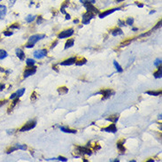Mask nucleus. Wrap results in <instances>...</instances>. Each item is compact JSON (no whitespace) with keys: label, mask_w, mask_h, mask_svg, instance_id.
I'll return each mask as SVG.
<instances>
[{"label":"nucleus","mask_w":162,"mask_h":162,"mask_svg":"<svg viewBox=\"0 0 162 162\" xmlns=\"http://www.w3.org/2000/svg\"><path fill=\"white\" fill-rule=\"evenodd\" d=\"M45 37V35H34L32 36L29 37V43L26 44V47L27 48H32L34 47V45L36 44L37 42L40 41L41 39L44 38Z\"/></svg>","instance_id":"obj_1"},{"label":"nucleus","mask_w":162,"mask_h":162,"mask_svg":"<svg viewBox=\"0 0 162 162\" xmlns=\"http://www.w3.org/2000/svg\"><path fill=\"white\" fill-rule=\"evenodd\" d=\"M74 34V29H69L67 30H64V31L60 32L59 35H58L59 39H62V38H67V37H70L71 35H73Z\"/></svg>","instance_id":"obj_2"},{"label":"nucleus","mask_w":162,"mask_h":162,"mask_svg":"<svg viewBox=\"0 0 162 162\" xmlns=\"http://www.w3.org/2000/svg\"><path fill=\"white\" fill-rule=\"evenodd\" d=\"M95 17V14L93 12H87L86 13L83 14L82 16V23L83 24H89L90 21V20L93 19Z\"/></svg>","instance_id":"obj_3"},{"label":"nucleus","mask_w":162,"mask_h":162,"mask_svg":"<svg viewBox=\"0 0 162 162\" xmlns=\"http://www.w3.org/2000/svg\"><path fill=\"white\" fill-rule=\"evenodd\" d=\"M48 50L46 49H43V50H37L34 52V57L35 59H43L44 57H45L47 55Z\"/></svg>","instance_id":"obj_4"},{"label":"nucleus","mask_w":162,"mask_h":162,"mask_svg":"<svg viewBox=\"0 0 162 162\" xmlns=\"http://www.w3.org/2000/svg\"><path fill=\"white\" fill-rule=\"evenodd\" d=\"M35 125H36V122H35V121H31V122H29V123L25 124L23 127H22L21 129H20V132H25V131H29L30 129H32V128H34L35 127Z\"/></svg>","instance_id":"obj_5"},{"label":"nucleus","mask_w":162,"mask_h":162,"mask_svg":"<svg viewBox=\"0 0 162 162\" xmlns=\"http://www.w3.org/2000/svg\"><path fill=\"white\" fill-rule=\"evenodd\" d=\"M35 72H36V67H31L29 68H27L24 71V77L27 78L30 76V75H33L35 74Z\"/></svg>","instance_id":"obj_6"},{"label":"nucleus","mask_w":162,"mask_h":162,"mask_svg":"<svg viewBox=\"0 0 162 162\" xmlns=\"http://www.w3.org/2000/svg\"><path fill=\"white\" fill-rule=\"evenodd\" d=\"M84 4L85 8L87 9V12H93L94 14L98 13V10L97 8H95V7L93 6L92 4H90V3H85V4Z\"/></svg>","instance_id":"obj_7"},{"label":"nucleus","mask_w":162,"mask_h":162,"mask_svg":"<svg viewBox=\"0 0 162 162\" xmlns=\"http://www.w3.org/2000/svg\"><path fill=\"white\" fill-rule=\"evenodd\" d=\"M120 10H121V8H113V9H111V10H107V11L103 12L102 13H99V18L100 19H103V18H105L106 16H108L109 14L114 12L115 11H120Z\"/></svg>","instance_id":"obj_8"},{"label":"nucleus","mask_w":162,"mask_h":162,"mask_svg":"<svg viewBox=\"0 0 162 162\" xmlns=\"http://www.w3.org/2000/svg\"><path fill=\"white\" fill-rule=\"evenodd\" d=\"M75 61H76V58H70V59H67L62 61L60 63L61 66H71V65H74Z\"/></svg>","instance_id":"obj_9"},{"label":"nucleus","mask_w":162,"mask_h":162,"mask_svg":"<svg viewBox=\"0 0 162 162\" xmlns=\"http://www.w3.org/2000/svg\"><path fill=\"white\" fill-rule=\"evenodd\" d=\"M102 131H105V132H111V133H115L117 131V128H116L115 124H111L110 126L106 127L105 128H102Z\"/></svg>","instance_id":"obj_10"},{"label":"nucleus","mask_w":162,"mask_h":162,"mask_svg":"<svg viewBox=\"0 0 162 162\" xmlns=\"http://www.w3.org/2000/svg\"><path fill=\"white\" fill-rule=\"evenodd\" d=\"M6 12H7V8L6 6L4 4H0V20H3L4 19L6 15Z\"/></svg>","instance_id":"obj_11"},{"label":"nucleus","mask_w":162,"mask_h":162,"mask_svg":"<svg viewBox=\"0 0 162 162\" xmlns=\"http://www.w3.org/2000/svg\"><path fill=\"white\" fill-rule=\"evenodd\" d=\"M77 149L80 151V152H82V154H86V155H91V153H92L91 150H90V149L87 148V147H82V146H79Z\"/></svg>","instance_id":"obj_12"},{"label":"nucleus","mask_w":162,"mask_h":162,"mask_svg":"<svg viewBox=\"0 0 162 162\" xmlns=\"http://www.w3.org/2000/svg\"><path fill=\"white\" fill-rule=\"evenodd\" d=\"M100 94H102L104 97H103V99H105V98H108L111 96V94H112V90H103L100 91Z\"/></svg>","instance_id":"obj_13"},{"label":"nucleus","mask_w":162,"mask_h":162,"mask_svg":"<svg viewBox=\"0 0 162 162\" xmlns=\"http://www.w3.org/2000/svg\"><path fill=\"white\" fill-rule=\"evenodd\" d=\"M16 55H17V57L19 58V59H21V60H23L24 59L25 53H24V52L21 49H17L16 50Z\"/></svg>","instance_id":"obj_14"},{"label":"nucleus","mask_w":162,"mask_h":162,"mask_svg":"<svg viewBox=\"0 0 162 162\" xmlns=\"http://www.w3.org/2000/svg\"><path fill=\"white\" fill-rule=\"evenodd\" d=\"M124 143H125V140H122L117 143V148L119 149V151H121V152H124V151H125V147H124V145H123Z\"/></svg>","instance_id":"obj_15"},{"label":"nucleus","mask_w":162,"mask_h":162,"mask_svg":"<svg viewBox=\"0 0 162 162\" xmlns=\"http://www.w3.org/2000/svg\"><path fill=\"white\" fill-rule=\"evenodd\" d=\"M35 18H36V16L35 15H32V14H29L27 15V16L25 18V20H26L27 22H29V23H31L32 21H34L35 20Z\"/></svg>","instance_id":"obj_16"},{"label":"nucleus","mask_w":162,"mask_h":162,"mask_svg":"<svg viewBox=\"0 0 162 162\" xmlns=\"http://www.w3.org/2000/svg\"><path fill=\"white\" fill-rule=\"evenodd\" d=\"M106 120L111 121V122H113V123H115V122H117L118 120H119V116L118 115H112V116H110L109 118L106 119Z\"/></svg>","instance_id":"obj_17"},{"label":"nucleus","mask_w":162,"mask_h":162,"mask_svg":"<svg viewBox=\"0 0 162 162\" xmlns=\"http://www.w3.org/2000/svg\"><path fill=\"white\" fill-rule=\"evenodd\" d=\"M60 130L63 131V132H65V133H71V134H75V133H76V130L69 129V128H65V127H61V128H60Z\"/></svg>","instance_id":"obj_18"},{"label":"nucleus","mask_w":162,"mask_h":162,"mask_svg":"<svg viewBox=\"0 0 162 162\" xmlns=\"http://www.w3.org/2000/svg\"><path fill=\"white\" fill-rule=\"evenodd\" d=\"M74 44H75V40H74V39H69V40H67V42L66 43V44H65V49H67V48L72 47L73 45H74Z\"/></svg>","instance_id":"obj_19"},{"label":"nucleus","mask_w":162,"mask_h":162,"mask_svg":"<svg viewBox=\"0 0 162 162\" xmlns=\"http://www.w3.org/2000/svg\"><path fill=\"white\" fill-rule=\"evenodd\" d=\"M113 65H114V67H115V68H116V70H117V72H119V73H122L123 72V69H122V67H121L120 65H119V63L117 62V61H113Z\"/></svg>","instance_id":"obj_20"},{"label":"nucleus","mask_w":162,"mask_h":162,"mask_svg":"<svg viewBox=\"0 0 162 162\" xmlns=\"http://www.w3.org/2000/svg\"><path fill=\"white\" fill-rule=\"evenodd\" d=\"M122 30H121V29H115L113 30L112 32V35H114V36H116V35H122Z\"/></svg>","instance_id":"obj_21"},{"label":"nucleus","mask_w":162,"mask_h":162,"mask_svg":"<svg viewBox=\"0 0 162 162\" xmlns=\"http://www.w3.org/2000/svg\"><path fill=\"white\" fill-rule=\"evenodd\" d=\"M159 69H158V71H157V72H155L154 73V77L156 78V79H159V78H161V67H159Z\"/></svg>","instance_id":"obj_22"},{"label":"nucleus","mask_w":162,"mask_h":162,"mask_svg":"<svg viewBox=\"0 0 162 162\" xmlns=\"http://www.w3.org/2000/svg\"><path fill=\"white\" fill-rule=\"evenodd\" d=\"M67 91H68V89L67 87H60L58 89V92L59 94H66V93H67Z\"/></svg>","instance_id":"obj_23"},{"label":"nucleus","mask_w":162,"mask_h":162,"mask_svg":"<svg viewBox=\"0 0 162 162\" xmlns=\"http://www.w3.org/2000/svg\"><path fill=\"white\" fill-rule=\"evenodd\" d=\"M18 103H19V98H14L13 102L12 103L11 106H10V107H9V112H8V113H10V111H12V109H13V107H14L15 105H17Z\"/></svg>","instance_id":"obj_24"},{"label":"nucleus","mask_w":162,"mask_h":162,"mask_svg":"<svg viewBox=\"0 0 162 162\" xmlns=\"http://www.w3.org/2000/svg\"><path fill=\"white\" fill-rule=\"evenodd\" d=\"M7 52L4 50H0V59H4L7 57Z\"/></svg>","instance_id":"obj_25"},{"label":"nucleus","mask_w":162,"mask_h":162,"mask_svg":"<svg viewBox=\"0 0 162 162\" xmlns=\"http://www.w3.org/2000/svg\"><path fill=\"white\" fill-rule=\"evenodd\" d=\"M25 92V89L22 88V89H20V90H18L16 91V95H17V98H21V96H23Z\"/></svg>","instance_id":"obj_26"},{"label":"nucleus","mask_w":162,"mask_h":162,"mask_svg":"<svg viewBox=\"0 0 162 162\" xmlns=\"http://www.w3.org/2000/svg\"><path fill=\"white\" fill-rule=\"evenodd\" d=\"M26 64L27 67H32V66H34L35 64V61L34 59H27L26 60Z\"/></svg>","instance_id":"obj_27"},{"label":"nucleus","mask_w":162,"mask_h":162,"mask_svg":"<svg viewBox=\"0 0 162 162\" xmlns=\"http://www.w3.org/2000/svg\"><path fill=\"white\" fill-rule=\"evenodd\" d=\"M15 148H16V150H27V145H15Z\"/></svg>","instance_id":"obj_28"},{"label":"nucleus","mask_w":162,"mask_h":162,"mask_svg":"<svg viewBox=\"0 0 162 162\" xmlns=\"http://www.w3.org/2000/svg\"><path fill=\"white\" fill-rule=\"evenodd\" d=\"M86 62H87V60H86V59H80L79 61H75V64L76 66H82L86 64Z\"/></svg>","instance_id":"obj_29"},{"label":"nucleus","mask_w":162,"mask_h":162,"mask_svg":"<svg viewBox=\"0 0 162 162\" xmlns=\"http://www.w3.org/2000/svg\"><path fill=\"white\" fill-rule=\"evenodd\" d=\"M147 94L151 96H159L161 95V91H147Z\"/></svg>","instance_id":"obj_30"},{"label":"nucleus","mask_w":162,"mask_h":162,"mask_svg":"<svg viewBox=\"0 0 162 162\" xmlns=\"http://www.w3.org/2000/svg\"><path fill=\"white\" fill-rule=\"evenodd\" d=\"M126 23H127L128 25H129V26L133 25V23H134V18H132V17L128 18L127 21H126Z\"/></svg>","instance_id":"obj_31"},{"label":"nucleus","mask_w":162,"mask_h":162,"mask_svg":"<svg viewBox=\"0 0 162 162\" xmlns=\"http://www.w3.org/2000/svg\"><path fill=\"white\" fill-rule=\"evenodd\" d=\"M80 2L82 4H85V3H90V4H94L96 2V0H80Z\"/></svg>","instance_id":"obj_32"},{"label":"nucleus","mask_w":162,"mask_h":162,"mask_svg":"<svg viewBox=\"0 0 162 162\" xmlns=\"http://www.w3.org/2000/svg\"><path fill=\"white\" fill-rule=\"evenodd\" d=\"M131 41H132V39L131 40H128V41H126V42H124V43H122V44H121V47H124V46H126V45H128L131 43Z\"/></svg>","instance_id":"obj_33"},{"label":"nucleus","mask_w":162,"mask_h":162,"mask_svg":"<svg viewBox=\"0 0 162 162\" xmlns=\"http://www.w3.org/2000/svg\"><path fill=\"white\" fill-rule=\"evenodd\" d=\"M154 65H155L156 67H159V66H160L161 65V59H158L155 61V63H154Z\"/></svg>","instance_id":"obj_34"},{"label":"nucleus","mask_w":162,"mask_h":162,"mask_svg":"<svg viewBox=\"0 0 162 162\" xmlns=\"http://www.w3.org/2000/svg\"><path fill=\"white\" fill-rule=\"evenodd\" d=\"M13 34L12 32H10V31H4V35H6V36H11V35Z\"/></svg>","instance_id":"obj_35"},{"label":"nucleus","mask_w":162,"mask_h":162,"mask_svg":"<svg viewBox=\"0 0 162 162\" xmlns=\"http://www.w3.org/2000/svg\"><path fill=\"white\" fill-rule=\"evenodd\" d=\"M151 34V31H149V32H147V33H144V34H142L140 36L141 37H144V36H148V35H150Z\"/></svg>","instance_id":"obj_36"},{"label":"nucleus","mask_w":162,"mask_h":162,"mask_svg":"<svg viewBox=\"0 0 162 162\" xmlns=\"http://www.w3.org/2000/svg\"><path fill=\"white\" fill-rule=\"evenodd\" d=\"M58 160H59V161H64V162H66V161H67V159H66V158H64V157H59V158H58Z\"/></svg>","instance_id":"obj_37"},{"label":"nucleus","mask_w":162,"mask_h":162,"mask_svg":"<svg viewBox=\"0 0 162 162\" xmlns=\"http://www.w3.org/2000/svg\"><path fill=\"white\" fill-rule=\"evenodd\" d=\"M160 26H161V21H159L158 23H157V25L155 27H154V29H159V27H160Z\"/></svg>","instance_id":"obj_38"},{"label":"nucleus","mask_w":162,"mask_h":162,"mask_svg":"<svg viewBox=\"0 0 162 162\" xmlns=\"http://www.w3.org/2000/svg\"><path fill=\"white\" fill-rule=\"evenodd\" d=\"M20 26H19V24H17V23H15V24H12V26H11V29H19Z\"/></svg>","instance_id":"obj_39"},{"label":"nucleus","mask_w":162,"mask_h":162,"mask_svg":"<svg viewBox=\"0 0 162 162\" xmlns=\"http://www.w3.org/2000/svg\"><path fill=\"white\" fill-rule=\"evenodd\" d=\"M17 98L16 93H13V94H12L10 96V99H14V98Z\"/></svg>","instance_id":"obj_40"},{"label":"nucleus","mask_w":162,"mask_h":162,"mask_svg":"<svg viewBox=\"0 0 162 162\" xmlns=\"http://www.w3.org/2000/svg\"><path fill=\"white\" fill-rule=\"evenodd\" d=\"M42 21H43L42 16H39V17H38V19H37V24H40V23H42Z\"/></svg>","instance_id":"obj_41"},{"label":"nucleus","mask_w":162,"mask_h":162,"mask_svg":"<svg viewBox=\"0 0 162 162\" xmlns=\"http://www.w3.org/2000/svg\"><path fill=\"white\" fill-rule=\"evenodd\" d=\"M4 87H6V86H4V83H0V91H2L4 89Z\"/></svg>","instance_id":"obj_42"},{"label":"nucleus","mask_w":162,"mask_h":162,"mask_svg":"<svg viewBox=\"0 0 162 162\" xmlns=\"http://www.w3.org/2000/svg\"><path fill=\"white\" fill-rule=\"evenodd\" d=\"M119 25H120L121 27H122V26H125V22L122 21H119Z\"/></svg>","instance_id":"obj_43"},{"label":"nucleus","mask_w":162,"mask_h":162,"mask_svg":"<svg viewBox=\"0 0 162 162\" xmlns=\"http://www.w3.org/2000/svg\"><path fill=\"white\" fill-rule=\"evenodd\" d=\"M6 103H7V100H2V101H0V106L4 105V104H6Z\"/></svg>","instance_id":"obj_44"},{"label":"nucleus","mask_w":162,"mask_h":162,"mask_svg":"<svg viewBox=\"0 0 162 162\" xmlns=\"http://www.w3.org/2000/svg\"><path fill=\"white\" fill-rule=\"evenodd\" d=\"M35 95H36V93H35V92H33V94L31 95V99H35V98H36Z\"/></svg>","instance_id":"obj_45"},{"label":"nucleus","mask_w":162,"mask_h":162,"mask_svg":"<svg viewBox=\"0 0 162 162\" xmlns=\"http://www.w3.org/2000/svg\"><path fill=\"white\" fill-rule=\"evenodd\" d=\"M57 44H58V41H56V42L54 43V44H52V46H50V49H52V48H54L55 46H56Z\"/></svg>","instance_id":"obj_46"},{"label":"nucleus","mask_w":162,"mask_h":162,"mask_svg":"<svg viewBox=\"0 0 162 162\" xmlns=\"http://www.w3.org/2000/svg\"><path fill=\"white\" fill-rule=\"evenodd\" d=\"M136 6H137L138 7H140V8H142V7H143L144 6L142 4H140V3H137V2H136Z\"/></svg>","instance_id":"obj_47"},{"label":"nucleus","mask_w":162,"mask_h":162,"mask_svg":"<svg viewBox=\"0 0 162 162\" xmlns=\"http://www.w3.org/2000/svg\"><path fill=\"white\" fill-rule=\"evenodd\" d=\"M100 149V146L98 145V146H95V150H99Z\"/></svg>","instance_id":"obj_48"},{"label":"nucleus","mask_w":162,"mask_h":162,"mask_svg":"<svg viewBox=\"0 0 162 162\" xmlns=\"http://www.w3.org/2000/svg\"><path fill=\"white\" fill-rule=\"evenodd\" d=\"M67 20H69L70 19V15L69 14H67V18H66Z\"/></svg>","instance_id":"obj_49"},{"label":"nucleus","mask_w":162,"mask_h":162,"mask_svg":"<svg viewBox=\"0 0 162 162\" xmlns=\"http://www.w3.org/2000/svg\"><path fill=\"white\" fill-rule=\"evenodd\" d=\"M78 22H79L78 20H75V21H74V23H78Z\"/></svg>","instance_id":"obj_50"},{"label":"nucleus","mask_w":162,"mask_h":162,"mask_svg":"<svg viewBox=\"0 0 162 162\" xmlns=\"http://www.w3.org/2000/svg\"><path fill=\"white\" fill-rule=\"evenodd\" d=\"M116 1H117V2H118V3H120V2H123V1H124V0H116Z\"/></svg>","instance_id":"obj_51"},{"label":"nucleus","mask_w":162,"mask_h":162,"mask_svg":"<svg viewBox=\"0 0 162 162\" xmlns=\"http://www.w3.org/2000/svg\"><path fill=\"white\" fill-rule=\"evenodd\" d=\"M10 1H11V3H12V4H13V3H14V2H15V1H16V0H10Z\"/></svg>","instance_id":"obj_52"},{"label":"nucleus","mask_w":162,"mask_h":162,"mask_svg":"<svg viewBox=\"0 0 162 162\" xmlns=\"http://www.w3.org/2000/svg\"><path fill=\"white\" fill-rule=\"evenodd\" d=\"M136 30H137V29H136V27L135 29H133V31H136Z\"/></svg>","instance_id":"obj_53"},{"label":"nucleus","mask_w":162,"mask_h":162,"mask_svg":"<svg viewBox=\"0 0 162 162\" xmlns=\"http://www.w3.org/2000/svg\"><path fill=\"white\" fill-rule=\"evenodd\" d=\"M0 71H4V69H2V68L0 67Z\"/></svg>","instance_id":"obj_54"}]
</instances>
